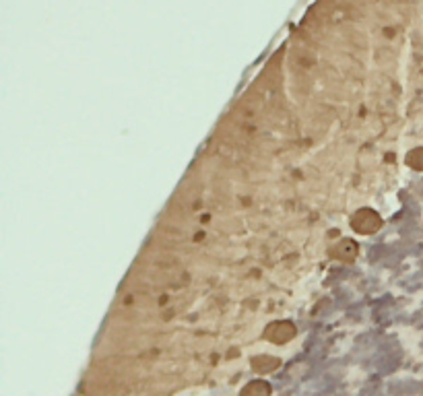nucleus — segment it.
Listing matches in <instances>:
<instances>
[{
	"instance_id": "1",
	"label": "nucleus",
	"mask_w": 423,
	"mask_h": 396,
	"mask_svg": "<svg viewBox=\"0 0 423 396\" xmlns=\"http://www.w3.org/2000/svg\"><path fill=\"white\" fill-rule=\"evenodd\" d=\"M382 227V217L374 209H359L351 217V229L361 235H372Z\"/></svg>"
},
{
	"instance_id": "2",
	"label": "nucleus",
	"mask_w": 423,
	"mask_h": 396,
	"mask_svg": "<svg viewBox=\"0 0 423 396\" xmlns=\"http://www.w3.org/2000/svg\"><path fill=\"white\" fill-rule=\"evenodd\" d=\"M295 332H297L295 324H291L287 320H279V322H273V324L267 326V330H264V338L275 342V344H285L295 336Z\"/></svg>"
},
{
	"instance_id": "3",
	"label": "nucleus",
	"mask_w": 423,
	"mask_h": 396,
	"mask_svg": "<svg viewBox=\"0 0 423 396\" xmlns=\"http://www.w3.org/2000/svg\"><path fill=\"white\" fill-rule=\"evenodd\" d=\"M328 254H331L333 258L341 260V262H353V260L357 258L359 250H357V243H355V241H351V239H341L339 243L333 245V250H331Z\"/></svg>"
},
{
	"instance_id": "4",
	"label": "nucleus",
	"mask_w": 423,
	"mask_h": 396,
	"mask_svg": "<svg viewBox=\"0 0 423 396\" xmlns=\"http://www.w3.org/2000/svg\"><path fill=\"white\" fill-rule=\"evenodd\" d=\"M279 365H281V359L271 357V355H260V357H254V359H252V369L258 372V374L275 372Z\"/></svg>"
},
{
	"instance_id": "5",
	"label": "nucleus",
	"mask_w": 423,
	"mask_h": 396,
	"mask_svg": "<svg viewBox=\"0 0 423 396\" xmlns=\"http://www.w3.org/2000/svg\"><path fill=\"white\" fill-rule=\"evenodd\" d=\"M269 394H271V384L264 380H254L242 390V396H269Z\"/></svg>"
},
{
	"instance_id": "6",
	"label": "nucleus",
	"mask_w": 423,
	"mask_h": 396,
	"mask_svg": "<svg viewBox=\"0 0 423 396\" xmlns=\"http://www.w3.org/2000/svg\"><path fill=\"white\" fill-rule=\"evenodd\" d=\"M405 163L415 171H423V146H417L413 151H409L405 157Z\"/></svg>"
}]
</instances>
